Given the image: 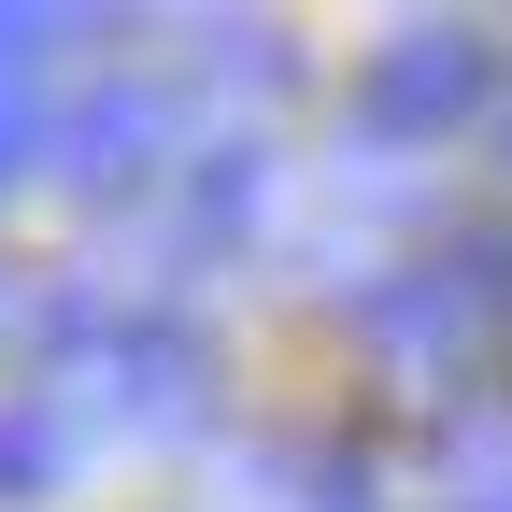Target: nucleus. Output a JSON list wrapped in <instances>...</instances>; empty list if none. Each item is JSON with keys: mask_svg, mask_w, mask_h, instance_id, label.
I'll use <instances>...</instances> for the list:
<instances>
[{"mask_svg": "<svg viewBox=\"0 0 512 512\" xmlns=\"http://www.w3.org/2000/svg\"><path fill=\"white\" fill-rule=\"evenodd\" d=\"M43 342H57V399H72L86 427H185L200 384H214V342L185 328L171 299H100V285H72V299L43 313Z\"/></svg>", "mask_w": 512, "mask_h": 512, "instance_id": "f257e3e1", "label": "nucleus"}, {"mask_svg": "<svg viewBox=\"0 0 512 512\" xmlns=\"http://www.w3.org/2000/svg\"><path fill=\"white\" fill-rule=\"evenodd\" d=\"M484 100H498V43H484L470 15H413V29H384L370 72H356L370 143H441V128H470Z\"/></svg>", "mask_w": 512, "mask_h": 512, "instance_id": "f03ea898", "label": "nucleus"}, {"mask_svg": "<svg viewBox=\"0 0 512 512\" xmlns=\"http://www.w3.org/2000/svg\"><path fill=\"white\" fill-rule=\"evenodd\" d=\"M171 86H143V72H114V86H86L72 100V128H57V171L86 185V200H143V185L171 171Z\"/></svg>", "mask_w": 512, "mask_h": 512, "instance_id": "7ed1b4c3", "label": "nucleus"}, {"mask_svg": "<svg viewBox=\"0 0 512 512\" xmlns=\"http://www.w3.org/2000/svg\"><path fill=\"white\" fill-rule=\"evenodd\" d=\"M342 328H356L370 356H399L413 384H441V370L470 356V328H484V299H470V285H456V271H441V256H427V271H370V285L342 299Z\"/></svg>", "mask_w": 512, "mask_h": 512, "instance_id": "20e7f679", "label": "nucleus"}, {"mask_svg": "<svg viewBox=\"0 0 512 512\" xmlns=\"http://www.w3.org/2000/svg\"><path fill=\"white\" fill-rule=\"evenodd\" d=\"M57 43H86V15H29V0L0 15V185H15V171H43V157H57V128H72V114L43 100Z\"/></svg>", "mask_w": 512, "mask_h": 512, "instance_id": "39448f33", "label": "nucleus"}, {"mask_svg": "<svg viewBox=\"0 0 512 512\" xmlns=\"http://www.w3.org/2000/svg\"><path fill=\"white\" fill-rule=\"evenodd\" d=\"M256 214H271V157L256 143H200L171 171V256H242Z\"/></svg>", "mask_w": 512, "mask_h": 512, "instance_id": "423d86ee", "label": "nucleus"}, {"mask_svg": "<svg viewBox=\"0 0 512 512\" xmlns=\"http://www.w3.org/2000/svg\"><path fill=\"white\" fill-rule=\"evenodd\" d=\"M72 470H86V413L57 384H15L0 399V498H57Z\"/></svg>", "mask_w": 512, "mask_h": 512, "instance_id": "0eeeda50", "label": "nucleus"}, {"mask_svg": "<svg viewBox=\"0 0 512 512\" xmlns=\"http://www.w3.org/2000/svg\"><path fill=\"white\" fill-rule=\"evenodd\" d=\"M441 271H456L484 313H512V228H456V242H441Z\"/></svg>", "mask_w": 512, "mask_h": 512, "instance_id": "6e6552de", "label": "nucleus"}, {"mask_svg": "<svg viewBox=\"0 0 512 512\" xmlns=\"http://www.w3.org/2000/svg\"><path fill=\"white\" fill-rule=\"evenodd\" d=\"M0 328H15V285H0Z\"/></svg>", "mask_w": 512, "mask_h": 512, "instance_id": "1a4fd4ad", "label": "nucleus"}]
</instances>
